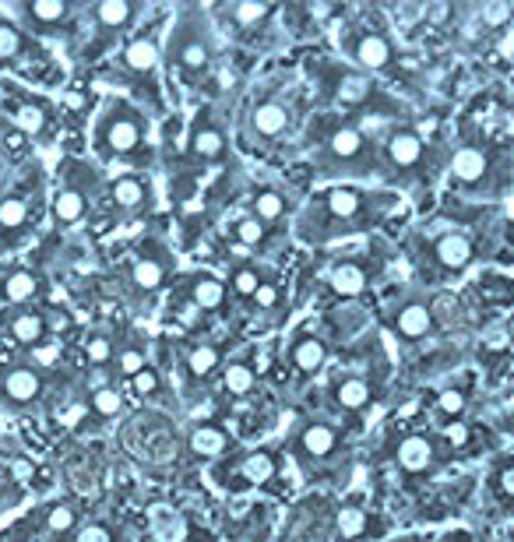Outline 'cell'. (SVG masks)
<instances>
[{
	"label": "cell",
	"mask_w": 514,
	"mask_h": 542,
	"mask_svg": "<svg viewBox=\"0 0 514 542\" xmlns=\"http://www.w3.org/2000/svg\"><path fill=\"white\" fill-rule=\"evenodd\" d=\"M124 60H127V67L137 71V75H148L156 64H159V46H156V39H135L127 50H124Z\"/></svg>",
	"instance_id": "6"
},
{
	"label": "cell",
	"mask_w": 514,
	"mask_h": 542,
	"mask_svg": "<svg viewBox=\"0 0 514 542\" xmlns=\"http://www.w3.org/2000/svg\"><path fill=\"white\" fill-rule=\"evenodd\" d=\"M4 395L11 398V402H18V406H25L32 402L35 395H39V377L25 370V366H18V370H11L7 380H4Z\"/></svg>",
	"instance_id": "5"
},
{
	"label": "cell",
	"mask_w": 514,
	"mask_h": 542,
	"mask_svg": "<svg viewBox=\"0 0 514 542\" xmlns=\"http://www.w3.org/2000/svg\"><path fill=\"white\" fill-rule=\"evenodd\" d=\"M194 303H197L201 310H216L218 303H222V286H218L216 278H201V282L194 286Z\"/></svg>",
	"instance_id": "28"
},
{
	"label": "cell",
	"mask_w": 514,
	"mask_h": 542,
	"mask_svg": "<svg viewBox=\"0 0 514 542\" xmlns=\"http://www.w3.org/2000/svg\"><path fill=\"white\" fill-rule=\"evenodd\" d=\"M85 353H88L92 363H106L109 353H113V346H109V338H92V342L85 346Z\"/></svg>",
	"instance_id": "45"
},
{
	"label": "cell",
	"mask_w": 514,
	"mask_h": 542,
	"mask_svg": "<svg viewBox=\"0 0 514 542\" xmlns=\"http://www.w3.org/2000/svg\"><path fill=\"white\" fill-rule=\"evenodd\" d=\"M451 173H455V180H461V184H472V180H479L487 173V156L479 148H461L459 156H455V163H451Z\"/></svg>",
	"instance_id": "8"
},
{
	"label": "cell",
	"mask_w": 514,
	"mask_h": 542,
	"mask_svg": "<svg viewBox=\"0 0 514 542\" xmlns=\"http://www.w3.org/2000/svg\"><path fill=\"white\" fill-rule=\"evenodd\" d=\"M254 303L268 310V306H275V303H278V289H275L271 282H261V286H257V293H254Z\"/></svg>",
	"instance_id": "48"
},
{
	"label": "cell",
	"mask_w": 514,
	"mask_h": 542,
	"mask_svg": "<svg viewBox=\"0 0 514 542\" xmlns=\"http://www.w3.org/2000/svg\"><path fill=\"white\" fill-rule=\"evenodd\" d=\"M433 461V444L427 437H406L398 444V465L408 468V472H419Z\"/></svg>",
	"instance_id": "3"
},
{
	"label": "cell",
	"mask_w": 514,
	"mask_h": 542,
	"mask_svg": "<svg viewBox=\"0 0 514 542\" xmlns=\"http://www.w3.org/2000/svg\"><path fill=\"white\" fill-rule=\"evenodd\" d=\"M388 156H391V163L395 166L419 163V156H423V141H419L416 135H408V131H402V135H395L391 141H388Z\"/></svg>",
	"instance_id": "9"
},
{
	"label": "cell",
	"mask_w": 514,
	"mask_h": 542,
	"mask_svg": "<svg viewBox=\"0 0 514 542\" xmlns=\"http://www.w3.org/2000/svg\"><path fill=\"white\" fill-rule=\"evenodd\" d=\"M109 194H113V205L116 208H137V205H145V184L141 180H135V176H120L113 187H109Z\"/></svg>",
	"instance_id": "14"
},
{
	"label": "cell",
	"mask_w": 514,
	"mask_h": 542,
	"mask_svg": "<svg viewBox=\"0 0 514 542\" xmlns=\"http://www.w3.org/2000/svg\"><path fill=\"white\" fill-rule=\"evenodd\" d=\"M46 525H50V532H67V528H75V511L67 504H54L46 515Z\"/></svg>",
	"instance_id": "37"
},
{
	"label": "cell",
	"mask_w": 514,
	"mask_h": 542,
	"mask_svg": "<svg viewBox=\"0 0 514 542\" xmlns=\"http://www.w3.org/2000/svg\"><path fill=\"white\" fill-rule=\"evenodd\" d=\"M325 342L321 338H303L297 349H293V359H297V366L303 374H314L321 363H325Z\"/></svg>",
	"instance_id": "17"
},
{
	"label": "cell",
	"mask_w": 514,
	"mask_h": 542,
	"mask_svg": "<svg viewBox=\"0 0 514 542\" xmlns=\"http://www.w3.org/2000/svg\"><path fill=\"white\" fill-rule=\"evenodd\" d=\"M483 18H487V25H504L508 18H511V4H504V0H493L483 7Z\"/></svg>",
	"instance_id": "41"
},
{
	"label": "cell",
	"mask_w": 514,
	"mask_h": 542,
	"mask_svg": "<svg viewBox=\"0 0 514 542\" xmlns=\"http://www.w3.org/2000/svg\"><path fill=\"white\" fill-rule=\"evenodd\" d=\"M282 208H286V201H282L275 190H265V194L254 197V212H257V218H278L282 216Z\"/></svg>",
	"instance_id": "36"
},
{
	"label": "cell",
	"mask_w": 514,
	"mask_h": 542,
	"mask_svg": "<svg viewBox=\"0 0 514 542\" xmlns=\"http://www.w3.org/2000/svg\"><path fill=\"white\" fill-rule=\"evenodd\" d=\"M190 451H194V455H205V458L222 455V451H226V434L216 430V427H197V430L190 434Z\"/></svg>",
	"instance_id": "15"
},
{
	"label": "cell",
	"mask_w": 514,
	"mask_h": 542,
	"mask_svg": "<svg viewBox=\"0 0 514 542\" xmlns=\"http://www.w3.org/2000/svg\"><path fill=\"white\" fill-rule=\"evenodd\" d=\"M303 451H307V455H314V458L331 455V451H335V430L325 427V423L307 427V430H303Z\"/></svg>",
	"instance_id": "12"
},
{
	"label": "cell",
	"mask_w": 514,
	"mask_h": 542,
	"mask_svg": "<svg viewBox=\"0 0 514 542\" xmlns=\"http://www.w3.org/2000/svg\"><path fill=\"white\" fill-rule=\"evenodd\" d=\"M448 444H455V447H461V444H465V440H469V427H465V423H451V427H448Z\"/></svg>",
	"instance_id": "50"
},
{
	"label": "cell",
	"mask_w": 514,
	"mask_h": 542,
	"mask_svg": "<svg viewBox=\"0 0 514 542\" xmlns=\"http://www.w3.org/2000/svg\"><path fill=\"white\" fill-rule=\"evenodd\" d=\"M286 124H289V113L282 106H275V103H265V106L254 109V127H257V135H282L286 131Z\"/></svg>",
	"instance_id": "13"
},
{
	"label": "cell",
	"mask_w": 514,
	"mask_h": 542,
	"mask_svg": "<svg viewBox=\"0 0 514 542\" xmlns=\"http://www.w3.org/2000/svg\"><path fill=\"white\" fill-rule=\"evenodd\" d=\"M131 387H135L137 395H156V391H159V377H156V370H148V366H145L137 377H131Z\"/></svg>",
	"instance_id": "42"
},
{
	"label": "cell",
	"mask_w": 514,
	"mask_h": 542,
	"mask_svg": "<svg viewBox=\"0 0 514 542\" xmlns=\"http://www.w3.org/2000/svg\"><path fill=\"white\" fill-rule=\"evenodd\" d=\"M35 289H39V282H35V275H28V271H15V275L4 282V296L11 299V303H25V299L35 296Z\"/></svg>",
	"instance_id": "19"
},
{
	"label": "cell",
	"mask_w": 514,
	"mask_h": 542,
	"mask_svg": "<svg viewBox=\"0 0 514 542\" xmlns=\"http://www.w3.org/2000/svg\"><path fill=\"white\" fill-rule=\"evenodd\" d=\"M233 286H237V293H244V296H254L261 282H257V275H254L250 268H240V271H237V278H233Z\"/></svg>",
	"instance_id": "44"
},
{
	"label": "cell",
	"mask_w": 514,
	"mask_h": 542,
	"mask_svg": "<svg viewBox=\"0 0 514 542\" xmlns=\"http://www.w3.org/2000/svg\"><path fill=\"white\" fill-rule=\"evenodd\" d=\"M120 406H124V398H120L116 387H99V391L92 395V408H96L99 416H116Z\"/></svg>",
	"instance_id": "31"
},
{
	"label": "cell",
	"mask_w": 514,
	"mask_h": 542,
	"mask_svg": "<svg viewBox=\"0 0 514 542\" xmlns=\"http://www.w3.org/2000/svg\"><path fill=\"white\" fill-rule=\"evenodd\" d=\"M359 148H363V137L349 131V127H342V131H335L331 135V152L338 156V159H352V156H359Z\"/></svg>",
	"instance_id": "25"
},
{
	"label": "cell",
	"mask_w": 514,
	"mask_h": 542,
	"mask_svg": "<svg viewBox=\"0 0 514 542\" xmlns=\"http://www.w3.org/2000/svg\"><path fill=\"white\" fill-rule=\"evenodd\" d=\"M356 60H359L363 67H370V71L388 67V64H391V46H388V39H384V35H363V39L356 43Z\"/></svg>",
	"instance_id": "4"
},
{
	"label": "cell",
	"mask_w": 514,
	"mask_h": 542,
	"mask_svg": "<svg viewBox=\"0 0 514 542\" xmlns=\"http://www.w3.org/2000/svg\"><path fill=\"white\" fill-rule=\"evenodd\" d=\"M64 0H35V4H28V15L35 18V22H60L64 18Z\"/></svg>",
	"instance_id": "34"
},
{
	"label": "cell",
	"mask_w": 514,
	"mask_h": 542,
	"mask_svg": "<svg viewBox=\"0 0 514 542\" xmlns=\"http://www.w3.org/2000/svg\"><path fill=\"white\" fill-rule=\"evenodd\" d=\"M11 338L15 342H22V346H32V342H39L43 338V317L39 314H15V321H11Z\"/></svg>",
	"instance_id": "16"
},
{
	"label": "cell",
	"mask_w": 514,
	"mask_h": 542,
	"mask_svg": "<svg viewBox=\"0 0 514 542\" xmlns=\"http://www.w3.org/2000/svg\"><path fill=\"white\" fill-rule=\"evenodd\" d=\"M194 152H197L201 159H216L218 152H222V135L212 131V127L197 131V137H194Z\"/></svg>",
	"instance_id": "33"
},
{
	"label": "cell",
	"mask_w": 514,
	"mask_h": 542,
	"mask_svg": "<svg viewBox=\"0 0 514 542\" xmlns=\"http://www.w3.org/2000/svg\"><path fill=\"white\" fill-rule=\"evenodd\" d=\"M335 398H338V406L342 408H363L367 402H370V384L359 377L342 380L338 391H335Z\"/></svg>",
	"instance_id": "18"
},
{
	"label": "cell",
	"mask_w": 514,
	"mask_h": 542,
	"mask_svg": "<svg viewBox=\"0 0 514 542\" xmlns=\"http://www.w3.org/2000/svg\"><path fill=\"white\" fill-rule=\"evenodd\" d=\"M440 408L448 416H459L461 408H465V395L461 391H440Z\"/></svg>",
	"instance_id": "46"
},
{
	"label": "cell",
	"mask_w": 514,
	"mask_h": 542,
	"mask_svg": "<svg viewBox=\"0 0 514 542\" xmlns=\"http://www.w3.org/2000/svg\"><path fill=\"white\" fill-rule=\"evenodd\" d=\"M331 286H335V293H342V296H359L363 286H367V275H363L359 265H338V268L331 271Z\"/></svg>",
	"instance_id": "11"
},
{
	"label": "cell",
	"mask_w": 514,
	"mask_h": 542,
	"mask_svg": "<svg viewBox=\"0 0 514 542\" xmlns=\"http://www.w3.org/2000/svg\"><path fill=\"white\" fill-rule=\"evenodd\" d=\"M511 338H514V321H511Z\"/></svg>",
	"instance_id": "52"
},
{
	"label": "cell",
	"mask_w": 514,
	"mask_h": 542,
	"mask_svg": "<svg viewBox=\"0 0 514 542\" xmlns=\"http://www.w3.org/2000/svg\"><path fill=\"white\" fill-rule=\"evenodd\" d=\"M328 208H331V216L352 218L359 212V194H352V190H331L328 194Z\"/></svg>",
	"instance_id": "24"
},
{
	"label": "cell",
	"mask_w": 514,
	"mask_h": 542,
	"mask_svg": "<svg viewBox=\"0 0 514 542\" xmlns=\"http://www.w3.org/2000/svg\"><path fill=\"white\" fill-rule=\"evenodd\" d=\"M271 472H275V461L265 451H254L244 458V476L250 483H265V479H271Z\"/></svg>",
	"instance_id": "22"
},
{
	"label": "cell",
	"mask_w": 514,
	"mask_h": 542,
	"mask_svg": "<svg viewBox=\"0 0 514 542\" xmlns=\"http://www.w3.org/2000/svg\"><path fill=\"white\" fill-rule=\"evenodd\" d=\"M216 366H218L216 346H197V349L190 353V374H197V377H208Z\"/></svg>",
	"instance_id": "29"
},
{
	"label": "cell",
	"mask_w": 514,
	"mask_h": 542,
	"mask_svg": "<svg viewBox=\"0 0 514 542\" xmlns=\"http://www.w3.org/2000/svg\"><path fill=\"white\" fill-rule=\"evenodd\" d=\"M237 18H240V22H261V18H265V4H254V0L237 4Z\"/></svg>",
	"instance_id": "47"
},
{
	"label": "cell",
	"mask_w": 514,
	"mask_h": 542,
	"mask_svg": "<svg viewBox=\"0 0 514 542\" xmlns=\"http://www.w3.org/2000/svg\"><path fill=\"white\" fill-rule=\"evenodd\" d=\"M398 331L406 338H419L430 331V310L423 303H408L406 310H398Z\"/></svg>",
	"instance_id": "10"
},
{
	"label": "cell",
	"mask_w": 514,
	"mask_h": 542,
	"mask_svg": "<svg viewBox=\"0 0 514 542\" xmlns=\"http://www.w3.org/2000/svg\"><path fill=\"white\" fill-rule=\"evenodd\" d=\"M75 542H109V532L106 528H99V525H88V528L78 532V539Z\"/></svg>",
	"instance_id": "49"
},
{
	"label": "cell",
	"mask_w": 514,
	"mask_h": 542,
	"mask_svg": "<svg viewBox=\"0 0 514 542\" xmlns=\"http://www.w3.org/2000/svg\"><path fill=\"white\" fill-rule=\"evenodd\" d=\"M148 528L159 542H187V521L169 504H156L148 511Z\"/></svg>",
	"instance_id": "1"
},
{
	"label": "cell",
	"mask_w": 514,
	"mask_h": 542,
	"mask_svg": "<svg viewBox=\"0 0 514 542\" xmlns=\"http://www.w3.org/2000/svg\"><path fill=\"white\" fill-rule=\"evenodd\" d=\"M500 487H504L508 497H514V465H508V468L500 472Z\"/></svg>",
	"instance_id": "51"
},
{
	"label": "cell",
	"mask_w": 514,
	"mask_h": 542,
	"mask_svg": "<svg viewBox=\"0 0 514 542\" xmlns=\"http://www.w3.org/2000/svg\"><path fill=\"white\" fill-rule=\"evenodd\" d=\"M116 366H120V374H124V377H137V374L145 370V356L137 353V349H127V353H120Z\"/></svg>",
	"instance_id": "39"
},
{
	"label": "cell",
	"mask_w": 514,
	"mask_h": 542,
	"mask_svg": "<svg viewBox=\"0 0 514 542\" xmlns=\"http://www.w3.org/2000/svg\"><path fill=\"white\" fill-rule=\"evenodd\" d=\"M22 50V39L11 25H0V56H15Z\"/></svg>",
	"instance_id": "43"
},
{
	"label": "cell",
	"mask_w": 514,
	"mask_h": 542,
	"mask_svg": "<svg viewBox=\"0 0 514 542\" xmlns=\"http://www.w3.org/2000/svg\"><path fill=\"white\" fill-rule=\"evenodd\" d=\"M367 92H370V85L359 75H342V82H338V99L342 103H359V99H367Z\"/></svg>",
	"instance_id": "30"
},
{
	"label": "cell",
	"mask_w": 514,
	"mask_h": 542,
	"mask_svg": "<svg viewBox=\"0 0 514 542\" xmlns=\"http://www.w3.org/2000/svg\"><path fill=\"white\" fill-rule=\"evenodd\" d=\"M135 282L141 289H156V286L163 282V265H159L156 257H141L135 265Z\"/></svg>",
	"instance_id": "27"
},
{
	"label": "cell",
	"mask_w": 514,
	"mask_h": 542,
	"mask_svg": "<svg viewBox=\"0 0 514 542\" xmlns=\"http://www.w3.org/2000/svg\"><path fill=\"white\" fill-rule=\"evenodd\" d=\"M222 380H226V387H229L233 395H247V391L254 387V374H250V366H240V363H237V366H229Z\"/></svg>",
	"instance_id": "35"
},
{
	"label": "cell",
	"mask_w": 514,
	"mask_h": 542,
	"mask_svg": "<svg viewBox=\"0 0 514 542\" xmlns=\"http://www.w3.org/2000/svg\"><path fill=\"white\" fill-rule=\"evenodd\" d=\"M11 116H15V124H18V131H22V135H39V131L46 127V116H43L35 106H28V103L15 106Z\"/></svg>",
	"instance_id": "23"
},
{
	"label": "cell",
	"mask_w": 514,
	"mask_h": 542,
	"mask_svg": "<svg viewBox=\"0 0 514 542\" xmlns=\"http://www.w3.org/2000/svg\"><path fill=\"white\" fill-rule=\"evenodd\" d=\"M180 60H184V67H190V71H201V67L208 64V50H205L201 43H187V46L180 50Z\"/></svg>",
	"instance_id": "38"
},
{
	"label": "cell",
	"mask_w": 514,
	"mask_h": 542,
	"mask_svg": "<svg viewBox=\"0 0 514 542\" xmlns=\"http://www.w3.org/2000/svg\"><path fill=\"white\" fill-rule=\"evenodd\" d=\"M96 15H99V22L109 28H120L131 22V15H135V7L127 4V0H103L99 7H96Z\"/></svg>",
	"instance_id": "21"
},
{
	"label": "cell",
	"mask_w": 514,
	"mask_h": 542,
	"mask_svg": "<svg viewBox=\"0 0 514 542\" xmlns=\"http://www.w3.org/2000/svg\"><path fill=\"white\" fill-rule=\"evenodd\" d=\"M82 212H85V197L78 190H60L54 197V216L60 222H78Z\"/></svg>",
	"instance_id": "20"
},
{
	"label": "cell",
	"mask_w": 514,
	"mask_h": 542,
	"mask_svg": "<svg viewBox=\"0 0 514 542\" xmlns=\"http://www.w3.org/2000/svg\"><path fill=\"white\" fill-rule=\"evenodd\" d=\"M437 257H440L444 268L459 271L472 261V244H469L465 236H444V240L437 244Z\"/></svg>",
	"instance_id": "7"
},
{
	"label": "cell",
	"mask_w": 514,
	"mask_h": 542,
	"mask_svg": "<svg viewBox=\"0 0 514 542\" xmlns=\"http://www.w3.org/2000/svg\"><path fill=\"white\" fill-rule=\"evenodd\" d=\"M141 141V127L135 116H113L106 124V145L113 152H131Z\"/></svg>",
	"instance_id": "2"
},
{
	"label": "cell",
	"mask_w": 514,
	"mask_h": 542,
	"mask_svg": "<svg viewBox=\"0 0 514 542\" xmlns=\"http://www.w3.org/2000/svg\"><path fill=\"white\" fill-rule=\"evenodd\" d=\"M28 208L22 197H4L0 201V229H18L25 222Z\"/></svg>",
	"instance_id": "26"
},
{
	"label": "cell",
	"mask_w": 514,
	"mask_h": 542,
	"mask_svg": "<svg viewBox=\"0 0 514 542\" xmlns=\"http://www.w3.org/2000/svg\"><path fill=\"white\" fill-rule=\"evenodd\" d=\"M363 528H367V515L359 511V507H342L338 511V532L342 536H363Z\"/></svg>",
	"instance_id": "32"
},
{
	"label": "cell",
	"mask_w": 514,
	"mask_h": 542,
	"mask_svg": "<svg viewBox=\"0 0 514 542\" xmlns=\"http://www.w3.org/2000/svg\"><path fill=\"white\" fill-rule=\"evenodd\" d=\"M237 236H240L244 244H261V236H265L261 218H244V222L237 226Z\"/></svg>",
	"instance_id": "40"
}]
</instances>
